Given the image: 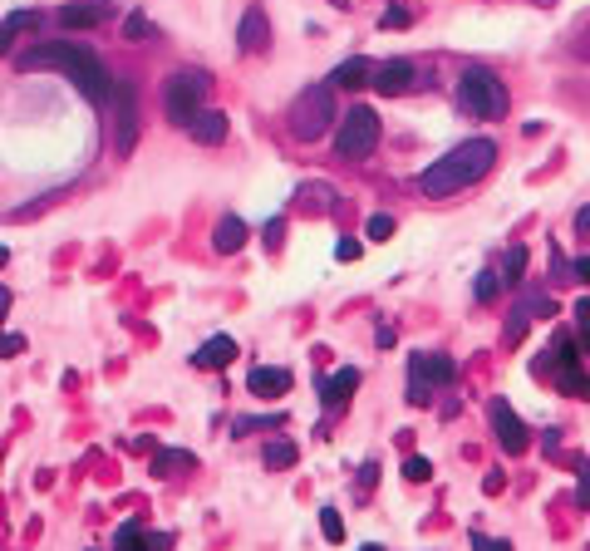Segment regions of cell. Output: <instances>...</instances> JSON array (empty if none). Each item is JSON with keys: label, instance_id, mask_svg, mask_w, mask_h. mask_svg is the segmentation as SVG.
Instances as JSON below:
<instances>
[{"label": "cell", "instance_id": "44dd1931", "mask_svg": "<svg viewBox=\"0 0 590 551\" xmlns=\"http://www.w3.org/2000/svg\"><path fill=\"white\" fill-rule=\"evenodd\" d=\"M30 25H40V15H35V10H15V15H5V20H0V55H5V49H10V40H15L20 30H30Z\"/></svg>", "mask_w": 590, "mask_h": 551}, {"label": "cell", "instance_id": "74e56055", "mask_svg": "<svg viewBox=\"0 0 590 551\" xmlns=\"http://www.w3.org/2000/svg\"><path fill=\"white\" fill-rule=\"evenodd\" d=\"M167 547H173V537L157 532V537H148V547H143V551H167Z\"/></svg>", "mask_w": 590, "mask_h": 551}, {"label": "cell", "instance_id": "d6a6232c", "mask_svg": "<svg viewBox=\"0 0 590 551\" xmlns=\"http://www.w3.org/2000/svg\"><path fill=\"white\" fill-rule=\"evenodd\" d=\"M123 35H129V40H143V35H148V15H129V20H123Z\"/></svg>", "mask_w": 590, "mask_h": 551}, {"label": "cell", "instance_id": "d4e9b609", "mask_svg": "<svg viewBox=\"0 0 590 551\" xmlns=\"http://www.w3.org/2000/svg\"><path fill=\"white\" fill-rule=\"evenodd\" d=\"M497 296H502V271H482L478 276V300L482 306H492Z\"/></svg>", "mask_w": 590, "mask_h": 551}, {"label": "cell", "instance_id": "4316f807", "mask_svg": "<svg viewBox=\"0 0 590 551\" xmlns=\"http://www.w3.org/2000/svg\"><path fill=\"white\" fill-rule=\"evenodd\" d=\"M364 232L374 236V242H389V236H394V217H389V212H374V217H369V227H364Z\"/></svg>", "mask_w": 590, "mask_h": 551}, {"label": "cell", "instance_id": "e575fe53", "mask_svg": "<svg viewBox=\"0 0 590 551\" xmlns=\"http://www.w3.org/2000/svg\"><path fill=\"white\" fill-rule=\"evenodd\" d=\"M472 551H512V542H492V537H472Z\"/></svg>", "mask_w": 590, "mask_h": 551}, {"label": "cell", "instance_id": "60d3db41", "mask_svg": "<svg viewBox=\"0 0 590 551\" xmlns=\"http://www.w3.org/2000/svg\"><path fill=\"white\" fill-rule=\"evenodd\" d=\"M5 310H10V290L0 286V320H5Z\"/></svg>", "mask_w": 590, "mask_h": 551}, {"label": "cell", "instance_id": "4dcf8cb0", "mask_svg": "<svg viewBox=\"0 0 590 551\" xmlns=\"http://www.w3.org/2000/svg\"><path fill=\"white\" fill-rule=\"evenodd\" d=\"M0 355H5V360L25 355V335H0Z\"/></svg>", "mask_w": 590, "mask_h": 551}, {"label": "cell", "instance_id": "8d00e7d4", "mask_svg": "<svg viewBox=\"0 0 590 551\" xmlns=\"http://www.w3.org/2000/svg\"><path fill=\"white\" fill-rule=\"evenodd\" d=\"M571 276H576V280H586V286H590V256H576V262H571Z\"/></svg>", "mask_w": 590, "mask_h": 551}, {"label": "cell", "instance_id": "e0dca14e", "mask_svg": "<svg viewBox=\"0 0 590 551\" xmlns=\"http://www.w3.org/2000/svg\"><path fill=\"white\" fill-rule=\"evenodd\" d=\"M231 360H237V340H231V335H212V340H207V345L192 355V365H197V369H227Z\"/></svg>", "mask_w": 590, "mask_h": 551}, {"label": "cell", "instance_id": "ffe728a7", "mask_svg": "<svg viewBox=\"0 0 590 551\" xmlns=\"http://www.w3.org/2000/svg\"><path fill=\"white\" fill-rule=\"evenodd\" d=\"M197 458L187 449H157L153 453V473L157 477H173V473H187V467H192Z\"/></svg>", "mask_w": 590, "mask_h": 551}, {"label": "cell", "instance_id": "f35d334b", "mask_svg": "<svg viewBox=\"0 0 590 551\" xmlns=\"http://www.w3.org/2000/svg\"><path fill=\"white\" fill-rule=\"evenodd\" d=\"M374 477H379V467H374V463H364V467H360V487H364V493L374 487Z\"/></svg>", "mask_w": 590, "mask_h": 551}, {"label": "cell", "instance_id": "484cf974", "mask_svg": "<svg viewBox=\"0 0 590 551\" xmlns=\"http://www.w3.org/2000/svg\"><path fill=\"white\" fill-rule=\"evenodd\" d=\"M320 532H325V542H344V522H340L335 507H325V512H320Z\"/></svg>", "mask_w": 590, "mask_h": 551}, {"label": "cell", "instance_id": "4fadbf2b", "mask_svg": "<svg viewBox=\"0 0 590 551\" xmlns=\"http://www.w3.org/2000/svg\"><path fill=\"white\" fill-rule=\"evenodd\" d=\"M266 40H271V25H266V10L261 5H251L246 15H241V30H237V45L246 49V55H261L266 49Z\"/></svg>", "mask_w": 590, "mask_h": 551}, {"label": "cell", "instance_id": "8992f818", "mask_svg": "<svg viewBox=\"0 0 590 551\" xmlns=\"http://www.w3.org/2000/svg\"><path fill=\"white\" fill-rule=\"evenodd\" d=\"M207 84H212V79H207L202 69H177V75L163 84V109H167V119L187 129V123H192L197 113H202Z\"/></svg>", "mask_w": 590, "mask_h": 551}, {"label": "cell", "instance_id": "d6986e66", "mask_svg": "<svg viewBox=\"0 0 590 551\" xmlns=\"http://www.w3.org/2000/svg\"><path fill=\"white\" fill-rule=\"evenodd\" d=\"M369 75H374V65H369L364 55H354V59H344V65L330 75V84H335V89H364Z\"/></svg>", "mask_w": 590, "mask_h": 551}, {"label": "cell", "instance_id": "277c9868", "mask_svg": "<svg viewBox=\"0 0 590 551\" xmlns=\"http://www.w3.org/2000/svg\"><path fill=\"white\" fill-rule=\"evenodd\" d=\"M458 109L472 119H502L507 113V89L492 69H468L458 79Z\"/></svg>", "mask_w": 590, "mask_h": 551}, {"label": "cell", "instance_id": "9a60e30c", "mask_svg": "<svg viewBox=\"0 0 590 551\" xmlns=\"http://www.w3.org/2000/svg\"><path fill=\"white\" fill-rule=\"evenodd\" d=\"M354 389H360V369H335L330 379L320 384V399H325V409H344V404L354 399Z\"/></svg>", "mask_w": 590, "mask_h": 551}, {"label": "cell", "instance_id": "ac0fdd59", "mask_svg": "<svg viewBox=\"0 0 590 551\" xmlns=\"http://www.w3.org/2000/svg\"><path fill=\"white\" fill-rule=\"evenodd\" d=\"M212 246H217L221 256L241 252V246H246V222H241V217H221L217 232H212Z\"/></svg>", "mask_w": 590, "mask_h": 551}, {"label": "cell", "instance_id": "6da1fadb", "mask_svg": "<svg viewBox=\"0 0 590 551\" xmlns=\"http://www.w3.org/2000/svg\"><path fill=\"white\" fill-rule=\"evenodd\" d=\"M20 69H59L65 79H74V89L94 103H113V84L119 79L103 69V59L94 49L74 45V40H55V45H35L20 55Z\"/></svg>", "mask_w": 590, "mask_h": 551}, {"label": "cell", "instance_id": "ba28073f", "mask_svg": "<svg viewBox=\"0 0 590 551\" xmlns=\"http://www.w3.org/2000/svg\"><path fill=\"white\" fill-rule=\"evenodd\" d=\"M581 345L571 335H556L551 340V379L561 384L566 394H590V369H581Z\"/></svg>", "mask_w": 590, "mask_h": 551}, {"label": "cell", "instance_id": "d590c367", "mask_svg": "<svg viewBox=\"0 0 590 551\" xmlns=\"http://www.w3.org/2000/svg\"><path fill=\"white\" fill-rule=\"evenodd\" d=\"M281 236H286V222H281V217H276V222L266 227V242H271V252H276V246H281Z\"/></svg>", "mask_w": 590, "mask_h": 551}, {"label": "cell", "instance_id": "3957f363", "mask_svg": "<svg viewBox=\"0 0 590 551\" xmlns=\"http://www.w3.org/2000/svg\"><path fill=\"white\" fill-rule=\"evenodd\" d=\"M291 133L300 143H315V138H325V133H330V123L340 119V113H335V84H310L300 93V99L291 103Z\"/></svg>", "mask_w": 590, "mask_h": 551}, {"label": "cell", "instance_id": "1f68e13d", "mask_svg": "<svg viewBox=\"0 0 590 551\" xmlns=\"http://www.w3.org/2000/svg\"><path fill=\"white\" fill-rule=\"evenodd\" d=\"M551 280H576V276H571V262H566L556 246H551Z\"/></svg>", "mask_w": 590, "mask_h": 551}, {"label": "cell", "instance_id": "30bf717a", "mask_svg": "<svg viewBox=\"0 0 590 551\" xmlns=\"http://www.w3.org/2000/svg\"><path fill=\"white\" fill-rule=\"evenodd\" d=\"M113 103H119V133H113V148H119V153H133V143H139V99H133V84H129V79H119V84H113Z\"/></svg>", "mask_w": 590, "mask_h": 551}, {"label": "cell", "instance_id": "52a82bcc", "mask_svg": "<svg viewBox=\"0 0 590 551\" xmlns=\"http://www.w3.org/2000/svg\"><path fill=\"white\" fill-rule=\"evenodd\" d=\"M335 148L340 158H369L379 148V113L354 103L350 113H340V129H335Z\"/></svg>", "mask_w": 590, "mask_h": 551}, {"label": "cell", "instance_id": "9c48e42d", "mask_svg": "<svg viewBox=\"0 0 590 551\" xmlns=\"http://www.w3.org/2000/svg\"><path fill=\"white\" fill-rule=\"evenodd\" d=\"M487 413H492V433H497V443L512 453V458L532 449V433H526V423L512 413V404H507V399H492V409H487Z\"/></svg>", "mask_w": 590, "mask_h": 551}, {"label": "cell", "instance_id": "7c38bea8", "mask_svg": "<svg viewBox=\"0 0 590 551\" xmlns=\"http://www.w3.org/2000/svg\"><path fill=\"white\" fill-rule=\"evenodd\" d=\"M103 20H113L109 0H79V5L59 10V25H65V30H89V25H103Z\"/></svg>", "mask_w": 590, "mask_h": 551}, {"label": "cell", "instance_id": "b9f144b4", "mask_svg": "<svg viewBox=\"0 0 590 551\" xmlns=\"http://www.w3.org/2000/svg\"><path fill=\"white\" fill-rule=\"evenodd\" d=\"M360 551H384V547H374V542H364V547H360Z\"/></svg>", "mask_w": 590, "mask_h": 551}, {"label": "cell", "instance_id": "5bb4252c", "mask_svg": "<svg viewBox=\"0 0 590 551\" xmlns=\"http://www.w3.org/2000/svg\"><path fill=\"white\" fill-rule=\"evenodd\" d=\"M246 389L256 394V399H276V394L291 389V369H276V365H256L246 374Z\"/></svg>", "mask_w": 590, "mask_h": 551}, {"label": "cell", "instance_id": "836d02e7", "mask_svg": "<svg viewBox=\"0 0 590 551\" xmlns=\"http://www.w3.org/2000/svg\"><path fill=\"white\" fill-rule=\"evenodd\" d=\"M576 507H590V463L581 467V483H576Z\"/></svg>", "mask_w": 590, "mask_h": 551}, {"label": "cell", "instance_id": "7a4b0ae2", "mask_svg": "<svg viewBox=\"0 0 590 551\" xmlns=\"http://www.w3.org/2000/svg\"><path fill=\"white\" fill-rule=\"evenodd\" d=\"M492 163H497V143L492 138H468L452 153H442L434 168L418 178V187H424V197H452V192H462V187L478 182Z\"/></svg>", "mask_w": 590, "mask_h": 551}, {"label": "cell", "instance_id": "ee69618b", "mask_svg": "<svg viewBox=\"0 0 590 551\" xmlns=\"http://www.w3.org/2000/svg\"><path fill=\"white\" fill-rule=\"evenodd\" d=\"M335 5H350V0H335Z\"/></svg>", "mask_w": 590, "mask_h": 551}, {"label": "cell", "instance_id": "7bdbcfd3", "mask_svg": "<svg viewBox=\"0 0 590 551\" xmlns=\"http://www.w3.org/2000/svg\"><path fill=\"white\" fill-rule=\"evenodd\" d=\"M5 262H10V252H5V246H0V266H5Z\"/></svg>", "mask_w": 590, "mask_h": 551}, {"label": "cell", "instance_id": "2e32d148", "mask_svg": "<svg viewBox=\"0 0 590 551\" xmlns=\"http://www.w3.org/2000/svg\"><path fill=\"white\" fill-rule=\"evenodd\" d=\"M187 133H192L202 148H217V143L227 138V113H221V109H202L192 123H187Z\"/></svg>", "mask_w": 590, "mask_h": 551}, {"label": "cell", "instance_id": "f1b7e54d", "mask_svg": "<svg viewBox=\"0 0 590 551\" xmlns=\"http://www.w3.org/2000/svg\"><path fill=\"white\" fill-rule=\"evenodd\" d=\"M360 252L364 246L354 242V236H340V242H335V256H340V262H360Z\"/></svg>", "mask_w": 590, "mask_h": 551}, {"label": "cell", "instance_id": "7402d4cb", "mask_svg": "<svg viewBox=\"0 0 590 551\" xmlns=\"http://www.w3.org/2000/svg\"><path fill=\"white\" fill-rule=\"evenodd\" d=\"M143 547H148V532L139 522H123L119 537H113V551H143Z\"/></svg>", "mask_w": 590, "mask_h": 551}, {"label": "cell", "instance_id": "5b68a950", "mask_svg": "<svg viewBox=\"0 0 590 551\" xmlns=\"http://www.w3.org/2000/svg\"><path fill=\"white\" fill-rule=\"evenodd\" d=\"M452 379H458V365H452L448 355L418 350V355L408 360V404L428 409V404H434V389H448Z\"/></svg>", "mask_w": 590, "mask_h": 551}, {"label": "cell", "instance_id": "8fae6325", "mask_svg": "<svg viewBox=\"0 0 590 551\" xmlns=\"http://www.w3.org/2000/svg\"><path fill=\"white\" fill-rule=\"evenodd\" d=\"M418 79V69L408 65V59H389V65H374V75H369V89L384 93V99H394V93H408Z\"/></svg>", "mask_w": 590, "mask_h": 551}, {"label": "cell", "instance_id": "603a6c76", "mask_svg": "<svg viewBox=\"0 0 590 551\" xmlns=\"http://www.w3.org/2000/svg\"><path fill=\"white\" fill-rule=\"evenodd\" d=\"M526 271V246H507V256H502V280H522Z\"/></svg>", "mask_w": 590, "mask_h": 551}, {"label": "cell", "instance_id": "83f0119b", "mask_svg": "<svg viewBox=\"0 0 590 551\" xmlns=\"http://www.w3.org/2000/svg\"><path fill=\"white\" fill-rule=\"evenodd\" d=\"M404 477H408V483H428V477H434V463H428V458H418V453H414V458L404 463Z\"/></svg>", "mask_w": 590, "mask_h": 551}, {"label": "cell", "instance_id": "f546056e", "mask_svg": "<svg viewBox=\"0 0 590 551\" xmlns=\"http://www.w3.org/2000/svg\"><path fill=\"white\" fill-rule=\"evenodd\" d=\"M408 20H414L408 10H384V15H379V30H404Z\"/></svg>", "mask_w": 590, "mask_h": 551}, {"label": "cell", "instance_id": "cb8c5ba5", "mask_svg": "<svg viewBox=\"0 0 590 551\" xmlns=\"http://www.w3.org/2000/svg\"><path fill=\"white\" fill-rule=\"evenodd\" d=\"M295 458H300V453H295V443H271L266 449V467H295Z\"/></svg>", "mask_w": 590, "mask_h": 551}, {"label": "cell", "instance_id": "ab89813d", "mask_svg": "<svg viewBox=\"0 0 590 551\" xmlns=\"http://www.w3.org/2000/svg\"><path fill=\"white\" fill-rule=\"evenodd\" d=\"M576 232L590 236V207H581V212H576Z\"/></svg>", "mask_w": 590, "mask_h": 551}]
</instances>
